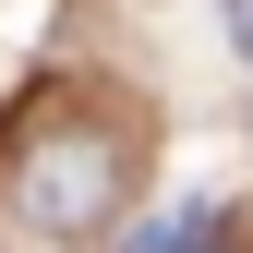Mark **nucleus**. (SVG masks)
<instances>
[{
	"instance_id": "nucleus-1",
	"label": "nucleus",
	"mask_w": 253,
	"mask_h": 253,
	"mask_svg": "<svg viewBox=\"0 0 253 253\" xmlns=\"http://www.w3.org/2000/svg\"><path fill=\"white\" fill-rule=\"evenodd\" d=\"M121 181H133V145L109 133V121H60V133L24 145V217H37L48 241H84V229H109V205H121Z\"/></svg>"
},
{
	"instance_id": "nucleus-2",
	"label": "nucleus",
	"mask_w": 253,
	"mask_h": 253,
	"mask_svg": "<svg viewBox=\"0 0 253 253\" xmlns=\"http://www.w3.org/2000/svg\"><path fill=\"white\" fill-rule=\"evenodd\" d=\"M193 241H217V205H181V217H145L121 253H193Z\"/></svg>"
}]
</instances>
